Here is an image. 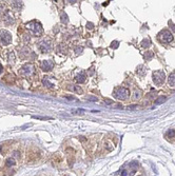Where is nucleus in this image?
Returning a JSON list of instances; mask_svg holds the SVG:
<instances>
[{
	"mask_svg": "<svg viewBox=\"0 0 175 176\" xmlns=\"http://www.w3.org/2000/svg\"><path fill=\"white\" fill-rule=\"evenodd\" d=\"M121 176H129V174H128V171H126V170L121 171Z\"/></svg>",
	"mask_w": 175,
	"mask_h": 176,
	"instance_id": "obj_19",
	"label": "nucleus"
},
{
	"mask_svg": "<svg viewBox=\"0 0 175 176\" xmlns=\"http://www.w3.org/2000/svg\"><path fill=\"white\" fill-rule=\"evenodd\" d=\"M54 67V63H53V61L51 60H45L41 62L40 65V68L42 71H45V72H48V71H51Z\"/></svg>",
	"mask_w": 175,
	"mask_h": 176,
	"instance_id": "obj_9",
	"label": "nucleus"
},
{
	"mask_svg": "<svg viewBox=\"0 0 175 176\" xmlns=\"http://www.w3.org/2000/svg\"><path fill=\"white\" fill-rule=\"evenodd\" d=\"M75 79H76V81H78V82H80V83H81V82L86 81V76H84V74H80V75H77Z\"/></svg>",
	"mask_w": 175,
	"mask_h": 176,
	"instance_id": "obj_14",
	"label": "nucleus"
},
{
	"mask_svg": "<svg viewBox=\"0 0 175 176\" xmlns=\"http://www.w3.org/2000/svg\"><path fill=\"white\" fill-rule=\"evenodd\" d=\"M114 97L118 100H125L129 97L130 95V91L128 90L127 88H116L114 90Z\"/></svg>",
	"mask_w": 175,
	"mask_h": 176,
	"instance_id": "obj_5",
	"label": "nucleus"
},
{
	"mask_svg": "<svg viewBox=\"0 0 175 176\" xmlns=\"http://www.w3.org/2000/svg\"><path fill=\"white\" fill-rule=\"evenodd\" d=\"M25 27L27 30L32 34V36H35V37H39V36L42 35L43 33V29L41 23L37 20H32L29 23L25 24Z\"/></svg>",
	"mask_w": 175,
	"mask_h": 176,
	"instance_id": "obj_2",
	"label": "nucleus"
},
{
	"mask_svg": "<svg viewBox=\"0 0 175 176\" xmlns=\"http://www.w3.org/2000/svg\"><path fill=\"white\" fill-rule=\"evenodd\" d=\"M111 47H112V48H113V47H114V48H117V47H118V42H117V41H114V42L112 43Z\"/></svg>",
	"mask_w": 175,
	"mask_h": 176,
	"instance_id": "obj_22",
	"label": "nucleus"
},
{
	"mask_svg": "<svg viewBox=\"0 0 175 176\" xmlns=\"http://www.w3.org/2000/svg\"><path fill=\"white\" fill-rule=\"evenodd\" d=\"M152 57H153V52H148V55H145V58L147 59V60H149V59H151Z\"/></svg>",
	"mask_w": 175,
	"mask_h": 176,
	"instance_id": "obj_18",
	"label": "nucleus"
},
{
	"mask_svg": "<svg viewBox=\"0 0 175 176\" xmlns=\"http://www.w3.org/2000/svg\"><path fill=\"white\" fill-rule=\"evenodd\" d=\"M20 159V155L18 151H14L13 154L10 155L5 159L3 164V169H2V174L5 176H11L16 172V169L18 167Z\"/></svg>",
	"mask_w": 175,
	"mask_h": 176,
	"instance_id": "obj_1",
	"label": "nucleus"
},
{
	"mask_svg": "<svg viewBox=\"0 0 175 176\" xmlns=\"http://www.w3.org/2000/svg\"><path fill=\"white\" fill-rule=\"evenodd\" d=\"M43 84H45V86H48L49 88H54V84L51 83L49 81V79H48V77H45V79H43Z\"/></svg>",
	"mask_w": 175,
	"mask_h": 176,
	"instance_id": "obj_15",
	"label": "nucleus"
},
{
	"mask_svg": "<svg viewBox=\"0 0 175 176\" xmlns=\"http://www.w3.org/2000/svg\"><path fill=\"white\" fill-rule=\"evenodd\" d=\"M64 176H72V175H71V174H66Z\"/></svg>",
	"mask_w": 175,
	"mask_h": 176,
	"instance_id": "obj_25",
	"label": "nucleus"
},
{
	"mask_svg": "<svg viewBox=\"0 0 175 176\" xmlns=\"http://www.w3.org/2000/svg\"><path fill=\"white\" fill-rule=\"evenodd\" d=\"M150 44H151V42H150V40L149 39H145L144 41L141 42V45L144 48H148V47H150Z\"/></svg>",
	"mask_w": 175,
	"mask_h": 176,
	"instance_id": "obj_16",
	"label": "nucleus"
},
{
	"mask_svg": "<svg viewBox=\"0 0 175 176\" xmlns=\"http://www.w3.org/2000/svg\"><path fill=\"white\" fill-rule=\"evenodd\" d=\"M88 100H92V101H97V98H94V97H87Z\"/></svg>",
	"mask_w": 175,
	"mask_h": 176,
	"instance_id": "obj_21",
	"label": "nucleus"
},
{
	"mask_svg": "<svg viewBox=\"0 0 175 176\" xmlns=\"http://www.w3.org/2000/svg\"><path fill=\"white\" fill-rule=\"evenodd\" d=\"M27 161L30 164L36 163V161L39 160V158L41 157V152L36 148H32L31 151H27Z\"/></svg>",
	"mask_w": 175,
	"mask_h": 176,
	"instance_id": "obj_4",
	"label": "nucleus"
},
{
	"mask_svg": "<svg viewBox=\"0 0 175 176\" xmlns=\"http://www.w3.org/2000/svg\"><path fill=\"white\" fill-rule=\"evenodd\" d=\"M88 26H89L90 27H89V29H92V26H93V24H92V23H89V24H88Z\"/></svg>",
	"mask_w": 175,
	"mask_h": 176,
	"instance_id": "obj_24",
	"label": "nucleus"
},
{
	"mask_svg": "<svg viewBox=\"0 0 175 176\" xmlns=\"http://www.w3.org/2000/svg\"><path fill=\"white\" fill-rule=\"evenodd\" d=\"M165 79H166V75H165V72L162 71H156V72L153 73V81L155 84L157 86H160L165 82Z\"/></svg>",
	"mask_w": 175,
	"mask_h": 176,
	"instance_id": "obj_7",
	"label": "nucleus"
},
{
	"mask_svg": "<svg viewBox=\"0 0 175 176\" xmlns=\"http://www.w3.org/2000/svg\"><path fill=\"white\" fill-rule=\"evenodd\" d=\"M39 50H40L42 53H48V52L51 50V44L48 41H41L40 43H39Z\"/></svg>",
	"mask_w": 175,
	"mask_h": 176,
	"instance_id": "obj_10",
	"label": "nucleus"
},
{
	"mask_svg": "<svg viewBox=\"0 0 175 176\" xmlns=\"http://www.w3.org/2000/svg\"><path fill=\"white\" fill-rule=\"evenodd\" d=\"M34 73H35V68H34V65L32 63H25L24 65H22L19 71V74L24 78L32 77L34 75Z\"/></svg>",
	"mask_w": 175,
	"mask_h": 176,
	"instance_id": "obj_3",
	"label": "nucleus"
},
{
	"mask_svg": "<svg viewBox=\"0 0 175 176\" xmlns=\"http://www.w3.org/2000/svg\"><path fill=\"white\" fill-rule=\"evenodd\" d=\"M69 90H71V91H73V92H75V93H77V94H82V89L80 88V86H69Z\"/></svg>",
	"mask_w": 175,
	"mask_h": 176,
	"instance_id": "obj_12",
	"label": "nucleus"
},
{
	"mask_svg": "<svg viewBox=\"0 0 175 176\" xmlns=\"http://www.w3.org/2000/svg\"><path fill=\"white\" fill-rule=\"evenodd\" d=\"M158 39L162 43H170L173 40V36H172V34L169 31L165 30V31H162L158 34Z\"/></svg>",
	"mask_w": 175,
	"mask_h": 176,
	"instance_id": "obj_6",
	"label": "nucleus"
},
{
	"mask_svg": "<svg viewBox=\"0 0 175 176\" xmlns=\"http://www.w3.org/2000/svg\"><path fill=\"white\" fill-rule=\"evenodd\" d=\"M2 71H3V68H2V65H0V74L2 73Z\"/></svg>",
	"mask_w": 175,
	"mask_h": 176,
	"instance_id": "obj_23",
	"label": "nucleus"
},
{
	"mask_svg": "<svg viewBox=\"0 0 175 176\" xmlns=\"http://www.w3.org/2000/svg\"><path fill=\"white\" fill-rule=\"evenodd\" d=\"M0 39L4 45H9L12 42V35L8 31H1L0 32Z\"/></svg>",
	"mask_w": 175,
	"mask_h": 176,
	"instance_id": "obj_8",
	"label": "nucleus"
},
{
	"mask_svg": "<svg viewBox=\"0 0 175 176\" xmlns=\"http://www.w3.org/2000/svg\"><path fill=\"white\" fill-rule=\"evenodd\" d=\"M139 97H140V92H139V91H138V93H137V92L135 93L134 98H135V99H138V98H139Z\"/></svg>",
	"mask_w": 175,
	"mask_h": 176,
	"instance_id": "obj_20",
	"label": "nucleus"
},
{
	"mask_svg": "<svg viewBox=\"0 0 175 176\" xmlns=\"http://www.w3.org/2000/svg\"><path fill=\"white\" fill-rule=\"evenodd\" d=\"M165 100H166V97H160V98H158V99L155 100V104H162V101H165Z\"/></svg>",
	"mask_w": 175,
	"mask_h": 176,
	"instance_id": "obj_17",
	"label": "nucleus"
},
{
	"mask_svg": "<svg viewBox=\"0 0 175 176\" xmlns=\"http://www.w3.org/2000/svg\"><path fill=\"white\" fill-rule=\"evenodd\" d=\"M169 84L171 86H175V72L171 73L169 76Z\"/></svg>",
	"mask_w": 175,
	"mask_h": 176,
	"instance_id": "obj_13",
	"label": "nucleus"
},
{
	"mask_svg": "<svg viewBox=\"0 0 175 176\" xmlns=\"http://www.w3.org/2000/svg\"><path fill=\"white\" fill-rule=\"evenodd\" d=\"M166 138L168 139V140H173L175 138V130H169V131L166 133Z\"/></svg>",
	"mask_w": 175,
	"mask_h": 176,
	"instance_id": "obj_11",
	"label": "nucleus"
}]
</instances>
